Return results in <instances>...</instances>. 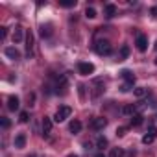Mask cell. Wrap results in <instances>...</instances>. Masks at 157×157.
<instances>
[{"mask_svg": "<svg viewBox=\"0 0 157 157\" xmlns=\"http://www.w3.org/2000/svg\"><path fill=\"white\" fill-rule=\"evenodd\" d=\"M155 118H157V117H155Z\"/></svg>", "mask_w": 157, "mask_h": 157, "instance_id": "74e56055", "label": "cell"}, {"mask_svg": "<svg viewBox=\"0 0 157 157\" xmlns=\"http://www.w3.org/2000/svg\"><path fill=\"white\" fill-rule=\"evenodd\" d=\"M50 131H52V118L44 117V118H43V133H44V135H48Z\"/></svg>", "mask_w": 157, "mask_h": 157, "instance_id": "9a60e30c", "label": "cell"}, {"mask_svg": "<svg viewBox=\"0 0 157 157\" xmlns=\"http://www.w3.org/2000/svg\"><path fill=\"white\" fill-rule=\"evenodd\" d=\"M128 56H129V46H122L120 48V52H118V61H124V59H128Z\"/></svg>", "mask_w": 157, "mask_h": 157, "instance_id": "2e32d148", "label": "cell"}, {"mask_svg": "<svg viewBox=\"0 0 157 157\" xmlns=\"http://www.w3.org/2000/svg\"><path fill=\"white\" fill-rule=\"evenodd\" d=\"M19 120H21L22 124H26V122L30 120V115H28V111H22V113L19 115Z\"/></svg>", "mask_w": 157, "mask_h": 157, "instance_id": "d4e9b609", "label": "cell"}, {"mask_svg": "<svg viewBox=\"0 0 157 157\" xmlns=\"http://www.w3.org/2000/svg\"><path fill=\"white\" fill-rule=\"evenodd\" d=\"M19 105H21L19 98H17V96H10V100H8V109H10V111H19Z\"/></svg>", "mask_w": 157, "mask_h": 157, "instance_id": "30bf717a", "label": "cell"}, {"mask_svg": "<svg viewBox=\"0 0 157 157\" xmlns=\"http://www.w3.org/2000/svg\"><path fill=\"white\" fill-rule=\"evenodd\" d=\"M94 157H105V155H104V153H96Z\"/></svg>", "mask_w": 157, "mask_h": 157, "instance_id": "d6a6232c", "label": "cell"}, {"mask_svg": "<svg viewBox=\"0 0 157 157\" xmlns=\"http://www.w3.org/2000/svg\"><path fill=\"white\" fill-rule=\"evenodd\" d=\"M109 157H124V150L122 148H113L109 151Z\"/></svg>", "mask_w": 157, "mask_h": 157, "instance_id": "7402d4cb", "label": "cell"}, {"mask_svg": "<svg viewBox=\"0 0 157 157\" xmlns=\"http://www.w3.org/2000/svg\"><path fill=\"white\" fill-rule=\"evenodd\" d=\"M33 54V33L26 32V56L30 57Z\"/></svg>", "mask_w": 157, "mask_h": 157, "instance_id": "8992f818", "label": "cell"}, {"mask_svg": "<svg viewBox=\"0 0 157 157\" xmlns=\"http://www.w3.org/2000/svg\"><path fill=\"white\" fill-rule=\"evenodd\" d=\"M153 140H155V135H151V133H146L142 137V144H151Z\"/></svg>", "mask_w": 157, "mask_h": 157, "instance_id": "603a6c76", "label": "cell"}, {"mask_svg": "<svg viewBox=\"0 0 157 157\" xmlns=\"http://www.w3.org/2000/svg\"><path fill=\"white\" fill-rule=\"evenodd\" d=\"M148 129H150V133H151V135H157V128H155L153 124H150V128H148Z\"/></svg>", "mask_w": 157, "mask_h": 157, "instance_id": "1f68e13d", "label": "cell"}, {"mask_svg": "<svg viewBox=\"0 0 157 157\" xmlns=\"http://www.w3.org/2000/svg\"><path fill=\"white\" fill-rule=\"evenodd\" d=\"M4 54L11 59V61H17V59H21V52L15 48V46H8L6 50H4Z\"/></svg>", "mask_w": 157, "mask_h": 157, "instance_id": "52a82bcc", "label": "cell"}, {"mask_svg": "<svg viewBox=\"0 0 157 157\" xmlns=\"http://www.w3.org/2000/svg\"><path fill=\"white\" fill-rule=\"evenodd\" d=\"M142 120H144V117H142L140 113H135V115L131 117V126H135V128H137V126H140V124H142Z\"/></svg>", "mask_w": 157, "mask_h": 157, "instance_id": "e0dca14e", "label": "cell"}, {"mask_svg": "<svg viewBox=\"0 0 157 157\" xmlns=\"http://www.w3.org/2000/svg\"><path fill=\"white\" fill-rule=\"evenodd\" d=\"M11 39H13V43H21V41L24 39V30H22L21 26H15V30H13V33H11Z\"/></svg>", "mask_w": 157, "mask_h": 157, "instance_id": "ba28073f", "label": "cell"}, {"mask_svg": "<svg viewBox=\"0 0 157 157\" xmlns=\"http://www.w3.org/2000/svg\"><path fill=\"white\" fill-rule=\"evenodd\" d=\"M131 87H133L131 83H124V85L120 87V91H122V93H128V91H131Z\"/></svg>", "mask_w": 157, "mask_h": 157, "instance_id": "83f0119b", "label": "cell"}, {"mask_svg": "<svg viewBox=\"0 0 157 157\" xmlns=\"http://www.w3.org/2000/svg\"><path fill=\"white\" fill-rule=\"evenodd\" d=\"M70 113H72V109H70L68 105H61V107L56 111L54 120H56V122H63V120H67V118L70 117Z\"/></svg>", "mask_w": 157, "mask_h": 157, "instance_id": "7a4b0ae2", "label": "cell"}, {"mask_svg": "<svg viewBox=\"0 0 157 157\" xmlns=\"http://www.w3.org/2000/svg\"><path fill=\"white\" fill-rule=\"evenodd\" d=\"M85 17H87V19H94V17H96V10H94V8H87V10H85Z\"/></svg>", "mask_w": 157, "mask_h": 157, "instance_id": "cb8c5ba5", "label": "cell"}, {"mask_svg": "<svg viewBox=\"0 0 157 157\" xmlns=\"http://www.w3.org/2000/svg\"><path fill=\"white\" fill-rule=\"evenodd\" d=\"M155 63H157V59H155Z\"/></svg>", "mask_w": 157, "mask_h": 157, "instance_id": "8d00e7d4", "label": "cell"}, {"mask_svg": "<svg viewBox=\"0 0 157 157\" xmlns=\"http://www.w3.org/2000/svg\"><path fill=\"white\" fill-rule=\"evenodd\" d=\"M50 33H52V26L50 24H43L41 26V35L43 37H50Z\"/></svg>", "mask_w": 157, "mask_h": 157, "instance_id": "44dd1931", "label": "cell"}, {"mask_svg": "<svg viewBox=\"0 0 157 157\" xmlns=\"http://www.w3.org/2000/svg\"><path fill=\"white\" fill-rule=\"evenodd\" d=\"M135 44H137V50L139 52H146V48H148V37L146 35H137V41H135Z\"/></svg>", "mask_w": 157, "mask_h": 157, "instance_id": "5b68a950", "label": "cell"}, {"mask_svg": "<svg viewBox=\"0 0 157 157\" xmlns=\"http://www.w3.org/2000/svg\"><path fill=\"white\" fill-rule=\"evenodd\" d=\"M28 157H35V153H32V155H28Z\"/></svg>", "mask_w": 157, "mask_h": 157, "instance_id": "e575fe53", "label": "cell"}, {"mask_svg": "<svg viewBox=\"0 0 157 157\" xmlns=\"http://www.w3.org/2000/svg\"><path fill=\"white\" fill-rule=\"evenodd\" d=\"M56 87H57V94H59V93H61V94L67 93V78H65V76H61L59 80H57V85H56Z\"/></svg>", "mask_w": 157, "mask_h": 157, "instance_id": "8fae6325", "label": "cell"}, {"mask_svg": "<svg viewBox=\"0 0 157 157\" xmlns=\"http://www.w3.org/2000/svg\"><path fill=\"white\" fill-rule=\"evenodd\" d=\"M61 6H63V8H74V6H76V0H63Z\"/></svg>", "mask_w": 157, "mask_h": 157, "instance_id": "484cf974", "label": "cell"}, {"mask_svg": "<svg viewBox=\"0 0 157 157\" xmlns=\"http://www.w3.org/2000/svg\"><path fill=\"white\" fill-rule=\"evenodd\" d=\"M120 74H122V78H124V80H126V83H131V85L135 83V74H133L131 70H128V68H124V70H122Z\"/></svg>", "mask_w": 157, "mask_h": 157, "instance_id": "9c48e42d", "label": "cell"}, {"mask_svg": "<svg viewBox=\"0 0 157 157\" xmlns=\"http://www.w3.org/2000/svg\"><path fill=\"white\" fill-rule=\"evenodd\" d=\"M78 70H80V74H82V76H89V74H93V72H94V65H93V63H89V61H82L80 65H78Z\"/></svg>", "mask_w": 157, "mask_h": 157, "instance_id": "3957f363", "label": "cell"}, {"mask_svg": "<svg viewBox=\"0 0 157 157\" xmlns=\"http://www.w3.org/2000/svg\"><path fill=\"white\" fill-rule=\"evenodd\" d=\"M137 111H135V107L133 105H124L122 107V115H126V117H133Z\"/></svg>", "mask_w": 157, "mask_h": 157, "instance_id": "d6986e66", "label": "cell"}, {"mask_svg": "<svg viewBox=\"0 0 157 157\" xmlns=\"http://www.w3.org/2000/svg\"><path fill=\"white\" fill-rule=\"evenodd\" d=\"M104 13H105V17H107V19L115 17V15H117V6H115V4H107V6L104 8Z\"/></svg>", "mask_w": 157, "mask_h": 157, "instance_id": "7c38bea8", "label": "cell"}, {"mask_svg": "<svg viewBox=\"0 0 157 157\" xmlns=\"http://www.w3.org/2000/svg\"><path fill=\"white\" fill-rule=\"evenodd\" d=\"M155 50H157V44H155Z\"/></svg>", "mask_w": 157, "mask_h": 157, "instance_id": "d590c367", "label": "cell"}, {"mask_svg": "<svg viewBox=\"0 0 157 157\" xmlns=\"http://www.w3.org/2000/svg\"><path fill=\"white\" fill-rule=\"evenodd\" d=\"M24 146H26V135H24V133H19V135L15 137V148L21 150V148H24Z\"/></svg>", "mask_w": 157, "mask_h": 157, "instance_id": "4fadbf2b", "label": "cell"}, {"mask_svg": "<svg viewBox=\"0 0 157 157\" xmlns=\"http://www.w3.org/2000/svg\"><path fill=\"white\" fill-rule=\"evenodd\" d=\"M150 15H151L153 19H157V6H153V8L150 10Z\"/></svg>", "mask_w": 157, "mask_h": 157, "instance_id": "4dcf8cb0", "label": "cell"}, {"mask_svg": "<svg viewBox=\"0 0 157 157\" xmlns=\"http://www.w3.org/2000/svg\"><path fill=\"white\" fill-rule=\"evenodd\" d=\"M68 129H70V133H80L82 131V122L80 120H72L68 124Z\"/></svg>", "mask_w": 157, "mask_h": 157, "instance_id": "5bb4252c", "label": "cell"}, {"mask_svg": "<svg viewBox=\"0 0 157 157\" xmlns=\"http://www.w3.org/2000/svg\"><path fill=\"white\" fill-rule=\"evenodd\" d=\"M94 50H96V54H98V56H111V54H113V48H111L109 41H104V39L96 41Z\"/></svg>", "mask_w": 157, "mask_h": 157, "instance_id": "6da1fadb", "label": "cell"}, {"mask_svg": "<svg viewBox=\"0 0 157 157\" xmlns=\"http://www.w3.org/2000/svg\"><path fill=\"white\" fill-rule=\"evenodd\" d=\"M126 135V128H117V137H124Z\"/></svg>", "mask_w": 157, "mask_h": 157, "instance_id": "f1b7e54d", "label": "cell"}, {"mask_svg": "<svg viewBox=\"0 0 157 157\" xmlns=\"http://www.w3.org/2000/svg\"><path fill=\"white\" fill-rule=\"evenodd\" d=\"M105 126H107V118H104V117H96V118L91 122V128H93L94 131H102Z\"/></svg>", "mask_w": 157, "mask_h": 157, "instance_id": "277c9868", "label": "cell"}, {"mask_svg": "<svg viewBox=\"0 0 157 157\" xmlns=\"http://www.w3.org/2000/svg\"><path fill=\"white\" fill-rule=\"evenodd\" d=\"M67 157H78V155H74V153H70V155H67Z\"/></svg>", "mask_w": 157, "mask_h": 157, "instance_id": "836d02e7", "label": "cell"}, {"mask_svg": "<svg viewBox=\"0 0 157 157\" xmlns=\"http://www.w3.org/2000/svg\"><path fill=\"white\" fill-rule=\"evenodd\" d=\"M0 124H2V128H4V129H8V128L11 126L10 118H6V117H2V118H0Z\"/></svg>", "mask_w": 157, "mask_h": 157, "instance_id": "4316f807", "label": "cell"}, {"mask_svg": "<svg viewBox=\"0 0 157 157\" xmlns=\"http://www.w3.org/2000/svg\"><path fill=\"white\" fill-rule=\"evenodd\" d=\"M107 144H109V142H107V139H105V137H98V139H96V148H98V150L107 148Z\"/></svg>", "mask_w": 157, "mask_h": 157, "instance_id": "ffe728a7", "label": "cell"}, {"mask_svg": "<svg viewBox=\"0 0 157 157\" xmlns=\"http://www.w3.org/2000/svg\"><path fill=\"white\" fill-rule=\"evenodd\" d=\"M133 94H135L137 98H142V96L148 94V89H146V87H135V89H133Z\"/></svg>", "mask_w": 157, "mask_h": 157, "instance_id": "ac0fdd59", "label": "cell"}, {"mask_svg": "<svg viewBox=\"0 0 157 157\" xmlns=\"http://www.w3.org/2000/svg\"><path fill=\"white\" fill-rule=\"evenodd\" d=\"M8 35V28H0V39H6Z\"/></svg>", "mask_w": 157, "mask_h": 157, "instance_id": "f546056e", "label": "cell"}]
</instances>
